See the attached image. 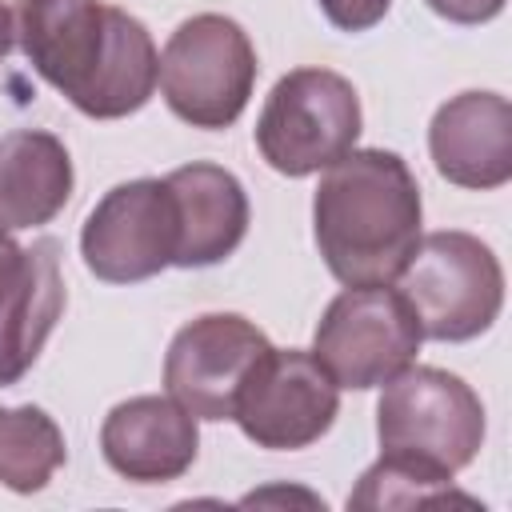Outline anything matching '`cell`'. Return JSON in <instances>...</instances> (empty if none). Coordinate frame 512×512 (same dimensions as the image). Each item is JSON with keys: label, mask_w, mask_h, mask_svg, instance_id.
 <instances>
[{"label": "cell", "mask_w": 512, "mask_h": 512, "mask_svg": "<svg viewBox=\"0 0 512 512\" xmlns=\"http://www.w3.org/2000/svg\"><path fill=\"white\" fill-rule=\"evenodd\" d=\"M16 40L36 76L92 120L140 112L160 80L152 32L104 0H16Z\"/></svg>", "instance_id": "cell-1"}, {"label": "cell", "mask_w": 512, "mask_h": 512, "mask_svg": "<svg viewBox=\"0 0 512 512\" xmlns=\"http://www.w3.org/2000/svg\"><path fill=\"white\" fill-rule=\"evenodd\" d=\"M420 220V184L388 148L344 152L312 196L316 248L344 288L392 284L420 240Z\"/></svg>", "instance_id": "cell-2"}, {"label": "cell", "mask_w": 512, "mask_h": 512, "mask_svg": "<svg viewBox=\"0 0 512 512\" xmlns=\"http://www.w3.org/2000/svg\"><path fill=\"white\" fill-rule=\"evenodd\" d=\"M376 436L380 456H396L452 480L484 444V404L456 372L408 364L384 384Z\"/></svg>", "instance_id": "cell-3"}, {"label": "cell", "mask_w": 512, "mask_h": 512, "mask_svg": "<svg viewBox=\"0 0 512 512\" xmlns=\"http://www.w3.org/2000/svg\"><path fill=\"white\" fill-rule=\"evenodd\" d=\"M400 292L420 332L440 344H464L488 332L504 308V268L472 232H428L400 268Z\"/></svg>", "instance_id": "cell-4"}, {"label": "cell", "mask_w": 512, "mask_h": 512, "mask_svg": "<svg viewBox=\"0 0 512 512\" xmlns=\"http://www.w3.org/2000/svg\"><path fill=\"white\" fill-rule=\"evenodd\" d=\"M260 64L248 32L220 12L188 16L164 44L160 92L172 116L192 128H228L248 108Z\"/></svg>", "instance_id": "cell-5"}, {"label": "cell", "mask_w": 512, "mask_h": 512, "mask_svg": "<svg viewBox=\"0 0 512 512\" xmlns=\"http://www.w3.org/2000/svg\"><path fill=\"white\" fill-rule=\"evenodd\" d=\"M360 96L332 68H292L280 76L256 120V148L280 176H312L356 148Z\"/></svg>", "instance_id": "cell-6"}, {"label": "cell", "mask_w": 512, "mask_h": 512, "mask_svg": "<svg viewBox=\"0 0 512 512\" xmlns=\"http://www.w3.org/2000/svg\"><path fill=\"white\" fill-rule=\"evenodd\" d=\"M420 320L404 292L388 284L344 288L312 332V356L328 368L336 388H380L404 372L420 352Z\"/></svg>", "instance_id": "cell-7"}, {"label": "cell", "mask_w": 512, "mask_h": 512, "mask_svg": "<svg viewBox=\"0 0 512 512\" xmlns=\"http://www.w3.org/2000/svg\"><path fill=\"white\" fill-rule=\"evenodd\" d=\"M340 412V388L328 368L300 348H268L248 372L232 420L256 448L296 452L316 444Z\"/></svg>", "instance_id": "cell-8"}, {"label": "cell", "mask_w": 512, "mask_h": 512, "mask_svg": "<svg viewBox=\"0 0 512 512\" xmlns=\"http://www.w3.org/2000/svg\"><path fill=\"white\" fill-rule=\"evenodd\" d=\"M80 256L104 284H140L176 256V208L164 180L140 176L108 188L80 228Z\"/></svg>", "instance_id": "cell-9"}, {"label": "cell", "mask_w": 512, "mask_h": 512, "mask_svg": "<svg viewBox=\"0 0 512 512\" xmlns=\"http://www.w3.org/2000/svg\"><path fill=\"white\" fill-rule=\"evenodd\" d=\"M268 348V336L252 320L236 312H204L172 336L164 388L196 420H232L236 396Z\"/></svg>", "instance_id": "cell-10"}, {"label": "cell", "mask_w": 512, "mask_h": 512, "mask_svg": "<svg viewBox=\"0 0 512 512\" xmlns=\"http://www.w3.org/2000/svg\"><path fill=\"white\" fill-rule=\"evenodd\" d=\"M428 152L456 188H504L512 180V104L500 92L452 96L428 124Z\"/></svg>", "instance_id": "cell-11"}, {"label": "cell", "mask_w": 512, "mask_h": 512, "mask_svg": "<svg viewBox=\"0 0 512 512\" xmlns=\"http://www.w3.org/2000/svg\"><path fill=\"white\" fill-rule=\"evenodd\" d=\"M100 452H104L108 468L132 484L180 480L200 452L196 416L184 404H176L172 396L120 400L104 416Z\"/></svg>", "instance_id": "cell-12"}, {"label": "cell", "mask_w": 512, "mask_h": 512, "mask_svg": "<svg viewBox=\"0 0 512 512\" xmlns=\"http://www.w3.org/2000/svg\"><path fill=\"white\" fill-rule=\"evenodd\" d=\"M176 208V268H212L228 260L248 232L244 184L208 160L184 164L164 176Z\"/></svg>", "instance_id": "cell-13"}, {"label": "cell", "mask_w": 512, "mask_h": 512, "mask_svg": "<svg viewBox=\"0 0 512 512\" xmlns=\"http://www.w3.org/2000/svg\"><path fill=\"white\" fill-rule=\"evenodd\" d=\"M64 304L68 292L60 272V240L40 236L32 248H24L16 276L0 292V388L16 384L36 364Z\"/></svg>", "instance_id": "cell-14"}, {"label": "cell", "mask_w": 512, "mask_h": 512, "mask_svg": "<svg viewBox=\"0 0 512 512\" xmlns=\"http://www.w3.org/2000/svg\"><path fill=\"white\" fill-rule=\"evenodd\" d=\"M72 196V156L60 136L44 128H16L0 136V228H40L64 212Z\"/></svg>", "instance_id": "cell-15"}, {"label": "cell", "mask_w": 512, "mask_h": 512, "mask_svg": "<svg viewBox=\"0 0 512 512\" xmlns=\"http://www.w3.org/2000/svg\"><path fill=\"white\" fill-rule=\"evenodd\" d=\"M68 460L60 424L36 404L0 408V484L12 492H40Z\"/></svg>", "instance_id": "cell-16"}, {"label": "cell", "mask_w": 512, "mask_h": 512, "mask_svg": "<svg viewBox=\"0 0 512 512\" xmlns=\"http://www.w3.org/2000/svg\"><path fill=\"white\" fill-rule=\"evenodd\" d=\"M444 500L472 504L468 496L452 492L448 476H436V472L416 468L396 456H380L360 476L356 492L348 496V508H420V504H444Z\"/></svg>", "instance_id": "cell-17"}, {"label": "cell", "mask_w": 512, "mask_h": 512, "mask_svg": "<svg viewBox=\"0 0 512 512\" xmlns=\"http://www.w3.org/2000/svg\"><path fill=\"white\" fill-rule=\"evenodd\" d=\"M392 0H320V12L340 32H368L388 16Z\"/></svg>", "instance_id": "cell-18"}, {"label": "cell", "mask_w": 512, "mask_h": 512, "mask_svg": "<svg viewBox=\"0 0 512 512\" xmlns=\"http://www.w3.org/2000/svg\"><path fill=\"white\" fill-rule=\"evenodd\" d=\"M424 4L452 24H488L504 12V0H424Z\"/></svg>", "instance_id": "cell-19"}, {"label": "cell", "mask_w": 512, "mask_h": 512, "mask_svg": "<svg viewBox=\"0 0 512 512\" xmlns=\"http://www.w3.org/2000/svg\"><path fill=\"white\" fill-rule=\"evenodd\" d=\"M20 256H24V248L0 228V292L8 288V280L16 276V268H20Z\"/></svg>", "instance_id": "cell-20"}, {"label": "cell", "mask_w": 512, "mask_h": 512, "mask_svg": "<svg viewBox=\"0 0 512 512\" xmlns=\"http://www.w3.org/2000/svg\"><path fill=\"white\" fill-rule=\"evenodd\" d=\"M12 40H16V16H12L8 4L0 0V60L12 52Z\"/></svg>", "instance_id": "cell-21"}]
</instances>
